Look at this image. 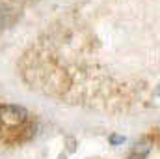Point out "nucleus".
<instances>
[{
  "mask_svg": "<svg viewBox=\"0 0 160 159\" xmlns=\"http://www.w3.org/2000/svg\"><path fill=\"white\" fill-rule=\"evenodd\" d=\"M28 118V112L24 107H19V105H4L0 107V122L8 127H17V125H22Z\"/></svg>",
  "mask_w": 160,
  "mask_h": 159,
  "instance_id": "obj_1",
  "label": "nucleus"
},
{
  "mask_svg": "<svg viewBox=\"0 0 160 159\" xmlns=\"http://www.w3.org/2000/svg\"><path fill=\"white\" fill-rule=\"evenodd\" d=\"M11 21H13V11L6 4H0V28H6Z\"/></svg>",
  "mask_w": 160,
  "mask_h": 159,
  "instance_id": "obj_2",
  "label": "nucleus"
},
{
  "mask_svg": "<svg viewBox=\"0 0 160 159\" xmlns=\"http://www.w3.org/2000/svg\"><path fill=\"white\" fill-rule=\"evenodd\" d=\"M149 150H151V146H149V142H142V144H136V148H134V156H138V159H143L147 154H149Z\"/></svg>",
  "mask_w": 160,
  "mask_h": 159,
  "instance_id": "obj_3",
  "label": "nucleus"
}]
</instances>
